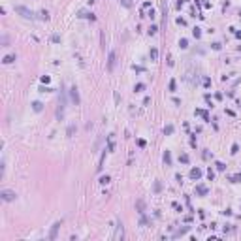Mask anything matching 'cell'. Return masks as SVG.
I'll list each match as a JSON object with an SVG mask.
<instances>
[{"label": "cell", "instance_id": "7", "mask_svg": "<svg viewBox=\"0 0 241 241\" xmlns=\"http://www.w3.org/2000/svg\"><path fill=\"white\" fill-rule=\"evenodd\" d=\"M72 98H73V102H75V104H77V102H79V96H77V89H75V87H73V89H72Z\"/></svg>", "mask_w": 241, "mask_h": 241}, {"label": "cell", "instance_id": "8", "mask_svg": "<svg viewBox=\"0 0 241 241\" xmlns=\"http://www.w3.org/2000/svg\"><path fill=\"white\" fill-rule=\"evenodd\" d=\"M15 60V55H8V57H4V64H9Z\"/></svg>", "mask_w": 241, "mask_h": 241}, {"label": "cell", "instance_id": "14", "mask_svg": "<svg viewBox=\"0 0 241 241\" xmlns=\"http://www.w3.org/2000/svg\"><path fill=\"white\" fill-rule=\"evenodd\" d=\"M100 183H109V177H107V175H105V177H102Z\"/></svg>", "mask_w": 241, "mask_h": 241}, {"label": "cell", "instance_id": "10", "mask_svg": "<svg viewBox=\"0 0 241 241\" xmlns=\"http://www.w3.org/2000/svg\"><path fill=\"white\" fill-rule=\"evenodd\" d=\"M143 89H145V85H141V83H140V85H136V92H140V91H143Z\"/></svg>", "mask_w": 241, "mask_h": 241}, {"label": "cell", "instance_id": "9", "mask_svg": "<svg viewBox=\"0 0 241 241\" xmlns=\"http://www.w3.org/2000/svg\"><path fill=\"white\" fill-rule=\"evenodd\" d=\"M156 57H158V51H156V49H151V59L156 60Z\"/></svg>", "mask_w": 241, "mask_h": 241}, {"label": "cell", "instance_id": "4", "mask_svg": "<svg viewBox=\"0 0 241 241\" xmlns=\"http://www.w3.org/2000/svg\"><path fill=\"white\" fill-rule=\"evenodd\" d=\"M59 226H60V222H55V224H53V228H51V234H49V239H55V237H57V230H59Z\"/></svg>", "mask_w": 241, "mask_h": 241}, {"label": "cell", "instance_id": "5", "mask_svg": "<svg viewBox=\"0 0 241 241\" xmlns=\"http://www.w3.org/2000/svg\"><path fill=\"white\" fill-rule=\"evenodd\" d=\"M113 66H115V53L111 51V53H109V62H107V68H109V70H113Z\"/></svg>", "mask_w": 241, "mask_h": 241}, {"label": "cell", "instance_id": "11", "mask_svg": "<svg viewBox=\"0 0 241 241\" xmlns=\"http://www.w3.org/2000/svg\"><path fill=\"white\" fill-rule=\"evenodd\" d=\"M34 109H36V111H40V109H41V104H40V102H34Z\"/></svg>", "mask_w": 241, "mask_h": 241}, {"label": "cell", "instance_id": "1", "mask_svg": "<svg viewBox=\"0 0 241 241\" xmlns=\"http://www.w3.org/2000/svg\"><path fill=\"white\" fill-rule=\"evenodd\" d=\"M15 11H17V13H21L25 19H34V13H32L30 9L23 8V6H17V8H15Z\"/></svg>", "mask_w": 241, "mask_h": 241}, {"label": "cell", "instance_id": "6", "mask_svg": "<svg viewBox=\"0 0 241 241\" xmlns=\"http://www.w3.org/2000/svg\"><path fill=\"white\" fill-rule=\"evenodd\" d=\"M190 177L192 179H200L202 177V172H200V170H192V172H190Z\"/></svg>", "mask_w": 241, "mask_h": 241}, {"label": "cell", "instance_id": "3", "mask_svg": "<svg viewBox=\"0 0 241 241\" xmlns=\"http://www.w3.org/2000/svg\"><path fill=\"white\" fill-rule=\"evenodd\" d=\"M2 198H4L6 202H11L15 198V192H11V190H2Z\"/></svg>", "mask_w": 241, "mask_h": 241}, {"label": "cell", "instance_id": "12", "mask_svg": "<svg viewBox=\"0 0 241 241\" xmlns=\"http://www.w3.org/2000/svg\"><path fill=\"white\" fill-rule=\"evenodd\" d=\"M123 4L126 6V8H130V6H132V2H130V0H123Z\"/></svg>", "mask_w": 241, "mask_h": 241}, {"label": "cell", "instance_id": "13", "mask_svg": "<svg viewBox=\"0 0 241 241\" xmlns=\"http://www.w3.org/2000/svg\"><path fill=\"white\" fill-rule=\"evenodd\" d=\"M198 192H200V194H205V187H198Z\"/></svg>", "mask_w": 241, "mask_h": 241}, {"label": "cell", "instance_id": "2", "mask_svg": "<svg viewBox=\"0 0 241 241\" xmlns=\"http://www.w3.org/2000/svg\"><path fill=\"white\" fill-rule=\"evenodd\" d=\"M113 239L115 241L123 239V224H121V222H117V230H115V234H113Z\"/></svg>", "mask_w": 241, "mask_h": 241}]
</instances>
